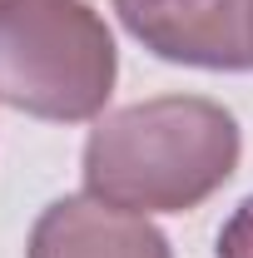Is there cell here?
<instances>
[{
  "label": "cell",
  "instance_id": "6da1fadb",
  "mask_svg": "<svg viewBox=\"0 0 253 258\" xmlns=\"http://www.w3.org/2000/svg\"><path fill=\"white\" fill-rule=\"evenodd\" d=\"M238 119L199 95H159L104 114L85 144V184L134 214H184L238 169Z\"/></svg>",
  "mask_w": 253,
  "mask_h": 258
},
{
  "label": "cell",
  "instance_id": "8992f818",
  "mask_svg": "<svg viewBox=\"0 0 253 258\" xmlns=\"http://www.w3.org/2000/svg\"><path fill=\"white\" fill-rule=\"evenodd\" d=\"M248 50H253V5H248Z\"/></svg>",
  "mask_w": 253,
  "mask_h": 258
},
{
  "label": "cell",
  "instance_id": "5b68a950",
  "mask_svg": "<svg viewBox=\"0 0 253 258\" xmlns=\"http://www.w3.org/2000/svg\"><path fill=\"white\" fill-rule=\"evenodd\" d=\"M219 258H253V199L233 209V219L219 233Z\"/></svg>",
  "mask_w": 253,
  "mask_h": 258
},
{
  "label": "cell",
  "instance_id": "277c9868",
  "mask_svg": "<svg viewBox=\"0 0 253 258\" xmlns=\"http://www.w3.org/2000/svg\"><path fill=\"white\" fill-rule=\"evenodd\" d=\"M30 258H174L144 214L95 194L55 199L30 228Z\"/></svg>",
  "mask_w": 253,
  "mask_h": 258
},
{
  "label": "cell",
  "instance_id": "7a4b0ae2",
  "mask_svg": "<svg viewBox=\"0 0 253 258\" xmlns=\"http://www.w3.org/2000/svg\"><path fill=\"white\" fill-rule=\"evenodd\" d=\"M114 35L85 0H0V99L35 119H95L114 90Z\"/></svg>",
  "mask_w": 253,
  "mask_h": 258
},
{
  "label": "cell",
  "instance_id": "3957f363",
  "mask_svg": "<svg viewBox=\"0 0 253 258\" xmlns=\"http://www.w3.org/2000/svg\"><path fill=\"white\" fill-rule=\"evenodd\" d=\"M248 5L253 0H114L124 30L174 64L248 70Z\"/></svg>",
  "mask_w": 253,
  "mask_h": 258
}]
</instances>
